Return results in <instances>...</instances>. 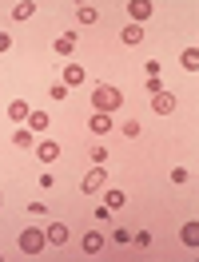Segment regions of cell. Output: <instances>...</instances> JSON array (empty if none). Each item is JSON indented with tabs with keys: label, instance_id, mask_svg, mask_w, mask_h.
Segmentation results:
<instances>
[{
	"label": "cell",
	"instance_id": "obj_29",
	"mask_svg": "<svg viewBox=\"0 0 199 262\" xmlns=\"http://www.w3.org/2000/svg\"><path fill=\"white\" fill-rule=\"evenodd\" d=\"M0 207H4V195H0Z\"/></svg>",
	"mask_w": 199,
	"mask_h": 262
},
{
	"label": "cell",
	"instance_id": "obj_26",
	"mask_svg": "<svg viewBox=\"0 0 199 262\" xmlns=\"http://www.w3.org/2000/svg\"><path fill=\"white\" fill-rule=\"evenodd\" d=\"M191 179V175H187V167H175V171H171V183H187Z\"/></svg>",
	"mask_w": 199,
	"mask_h": 262
},
{
	"label": "cell",
	"instance_id": "obj_15",
	"mask_svg": "<svg viewBox=\"0 0 199 262\" xmlns=\"http://www.w3.org/2000/svg\"><path fill=\"white\" fill-rule=\"evenodd\" d=\"M48 127V112H28V131H44Z\"/></svg>",
	"mask_w": 199,
	"mask_h": 262
},
{
	"label": "cell",
	"instance_id": "obj_12",
	"mask_svg": "<svg viewBox=\"0 0 199 262\" xmlns=\"http://www.w3.org/2000/svg\"><path fill=\"white\" fill-rule=\"evenodd\" d=\"M36 155H40V159H44V163H52V159H60V147H56V143H52V139H44V143H40V147H36Z\"/></svg>",
	"mask_w": 199,
	"mask_h": 262
},
{
	"label": "cell",
	"instance_id": "obj_16",
	"mask_svg": "<svg viewBox=\"0 0 199 262\" xmlns=\"http://www.w3.org/2000/svg\"><path fill=\"white\" fill-rule=\"evenodd\" d=\"M180 238H183L187 246H199V223H187V227L180 230Z\"/></svg>",
	"mask_w": 199,
	"mask_h": 262
},
{
	"label": "cell",
	"instance_id": "obj_9",
	"mask_svg": "<svg viewBox=\"0 0 199 262\" xmlns=\"http://www.w3.org/2000/svg\"><path fill=\"white\" fill-rule=\"evenodd\" d=\"M44 238H48L52 246H64V243H68V227H64V223H56V227L44 230Z\"/></svg>",
	"mask_w": 199,
	"mask_h": 262
},
{
	"label": "cell",
	"instance_id": "obj_25",
	"mask_svg": "<svg viewBox=\"0 0 199 262\" xmlns=\"http://www.w3.org/2000/svg\"><path fill=\"white\" fill-rule=\"evenodd\" d=\"M92 163H108V147H99V143H96V147H92Z\"/></svg>",
	"mask_w": 199,
	"mask_h": 262
},
{
	"label": "cell",
	"instance_id": "obj_4",
	"mask_svg": "<svg viewBox=\"0 0 199 262\" xmlns=\"http://www.w3.org/2000/svg\"><path fill=\"white\" fill-rule=\"evenodd\" d=\"M151 112L155 115H171L175 112V96H171V92H155V96H151Z\"/></svg>",
	"mask_w": 199,
	"mask_h": 262
},
{
	"label": "cell",
	"instance_id": "obj_5",
	"mask_svg": "<svg viewBox=\"0 0 199 262\" xmlns=\"http://www.w3.org/2000/svg\"><path fill=\"white\" fill-rule=\"evenodd\" d=\"M88 131H96V135L112 131V115H104V112H92V119H88Z\"/></svg>",
	"mask_w": 199,
	"mask_h": 262
},
{
	"label": "cell",
	"instance_id": "obj_28",
	"mask_svg": "<svg viewBox=\"0 0 199 262\" xmlns=\"http://www.w3.org/2000/svg\"><path fill=\"white\" fill-rule=\"evenodd\" d=\"M8 48H12V36H8V32H0V52H8Z\"/></svg>",
	"mask_w": 199,
	"mask_h": 262
},
{
	"label": "cell",
	"instance_id": "obj_14",
	"mask_svg": "<svg viewBox=\"0 0 199 262\" xmlns=\"http://www.w3.org/2000/svg\"><path fill=\"white\" fill-rule=\"evenodd\" d=\"M76 20H80V24H96L99 12L92 8V4H80V8H76Z\"/></svg>",
	"mask_w": 199,
	"mask_h": 262
},
{
	"label": "cell",
	"instance_id": "obj_2",
	"mask_svg": "<svg viewBox=\"0 0 199 262\" xmlns=\"http://www.w3.org/2000/svg\"><path fill=\"white\" fill-rule=\"evenodd\" d=\"M80 187H84V195H96V191H104V187H108V171H104V167H92V171L80 179Z\"/></svg>",
	"mask_w": 199,
	"mask_h": 262
},
{
	"label": "cell",
	"instance_id": "obj_7",
	"mask_svg": "<svg viewBox=\"0 0 199 262\" xmlns=\"http://www.w3.org/2000/svg\"><path fill=\"white\" fill-rule=\"evenodd\" d=\"M128 12H132L135 24H140V20H148L151 16V0H132V4H128Z\"/></svg>",
	"mask_w": 199,
	"mask_h": 262
},
{
	"label": "cell",
	"instance_id": "obj_24",
	"mask_svg": "<svg viewBox=\"0 0 199 262\" xmlns=\"http://www.w3.org/2000/svg\"><path fill=\"white\" fill-rule=\"evenodd\" d=\"M112 238H116V243H132V230H128V227H116V230H112Z\"/></svg>",
	"mask_w": 199,
	"mask_h": 262
},
{
	"label": "cell",
	"instance_id": "obj_22",
	"mask_svg": "<svg viewBox=\"0 0 199 262\" xmlns=\"http://www.w3.org/2000/svg\"><path fill=\"white\" fill-rule=\"evenodd\" d=\"M132 243H135V246H151V230H135Z\"/></svg>",
	"mask_w": 199,
	"mask_h": 262
},
{
	"label": "cell",
	"instance_id": "obj_1",
	"mask_svg": "<svg viewBox=\"0 0 199 262\" xmlns=\"http://www.w3.org/2000/svg\"><path fill=\"white\" fill-rule=\"evenodd\" d=\"M120 103H124V92H120V88H112V83H96V92H92V107H96V112L112 115Z\"/></svg>",
	"mask_w": 199,
	"mask_h": 262
},
{
	"label": "cell",
	"instance_id": "obj_27",
	"mask_svg": "<svg viewBox=\"0 0 199 262\" xmlns=\"http://www.w3.org/2000/svg\"><path fill=\"white\" fill-rule=\"evenodd\" d=\"M155 92H164V88H160V76H148V96H155Z\"/></svg>",
	"mask_w": 199,
	"mask_h": 262
},
{
	"label": "cell",
	"instance_id": "obj_10",
	"mask_svg": "<svg viewBox=\"0 0 199 262\" xmlns=\"http://www.w3.org/2000/svg\"><path fill=\"white\" fill-rule=\"evenodd\" d=\"M28 112H32V107H28L24 99H12V103H8V119H16V123H24V119H28Z\"/></svg>",
	"mask_w": 199,
	"mask_h": 262
},
{
	"label": "cell",
	"instance_id": "obj_11",
	"mask_svg": "<svg viewBox=\"0 0 199 262\" xmlns=\"http://www.w3.org/2000/svg\"><path fill=\"white\" fill-rule=\"evenodd\" d=\"M120 40H124V44H128V48H135V44H140V40H144V28H140V24H128V28H124V32H120Z\"/></svg>",
	"mask_w": 199,
	"mask_h": 262
},
{
	"label": "cell",
	"instance_id": "obj_18",
	"mask_svg": "<svg viewBox=\"0 0 199 262\" xmlns=\"http://www.w3.org/2000/svg\"><path fill=\"white\" fill-rule=\"evenodd\" d=\"M180 64L187 68V72H195V68H199V48H187V52L180 56Z\"/></svg>",
	"mask_w": 199,
	"mask_h": 262
},
{
	"label": "cell",
	"instance_id": "obj_13",
	"mask_svg": "<svg viewBox=\"0 0 199 262\" xmlns=\"http://www.w3.org/2000/svg\"><path fill=\"white\" fill-rule=\"evenodd\" d=\"M56 52H60V56H72V52H76V36H72V32L56 36Z\"/></svg>",
	"mask_w": 199,
	"mask_h": 262
},
{
	"label": "cell",
	"instance_id": "obj_8",
	"mask_svg": "<svg viewBox=\"0 0 199 262\" xmlns=\"http://www.w3.org/2000/svg\"><path fill=\"white\" fill-rule=\"evenodd\" d=\"M84 80H88V72H84V68H76V64L64 68V88H76V83H84Z\"/></svg>",
	"mask_w": 199,
	"mask_h": 262
},
{
	"label": "cell",
	"instance_id": "obj_6",
	"mask_svg": "<svg viewBox=\"0 0 199 262\" xmlns=\"http://www.w3.org/2000/svg\"><path fill=\"white\" fill-rule=\"evenodd\" d=\"M99 250H104V234H99V230H88V234H84V254H99Z\"/></svg>",
	"mask_w": 199,
	"mask_h": 262
},
{
	"label": "cell",
	"instance_id": "obj_19",
	"mask_svg": "<svg viewBox=\"0 0 199 262\" xmlns=\"http://www.w3.org/2000/svg\"><path fill=\"white\" fill-rule=\"evenodd\" d=\"M104 203H108V207H112V211H120V207H124V203H128V195H124V191H104Z\"/></svg>",
	"mask_w": 199,
	"mask_h": 262
},
{
	"label": "cell",
	"instance_id": "obj_23",
	"mask_svg": "<svg viewBox=\"0 0 199 262\" xmlns=\"http://www.w3.org/2000/svg\"><path fill=\"white\" fill-rule=\"evenodd\" d=\"M120 131H124V135H128V139H135V135H140V131H144V127H140V123H135V119H128V123H124V127H120Z\"/></svg>",
	"mask_w": 199,
	"mask_h": 262
},
{
	"label": "cell",
	"instance_id": "obj_21",
	"mask_svg": "<svg viewBox=\"0 0 199 262\" xmlns=\"http://www.w3.org/2000/svg\"><path fill=\"white\" fill-rule=\"evenodd\" d=\"M48 96H52V99H60V103H64V99H68V88H64V83H52V88H48Z\"/></svg>",
	"mask_w": 199,
	"mask_h": 262
},
{
	"label": "cell",
	"instance_id": "obj_17",
	"mask_svg": "<svg viewBox=\"0 0 199 262\" xmlns=\"http://www.w3.org/2000/svg\"><path fill=\"white\" fill-rule=\"evenodd\" d=\"M32 12H36V4H32V0H20L16 8H12V16H16V20H32Z\"/></svg>",
	"mask_w": 199,
	"mask_h": 262
},
{
	"label": "cell",
	"instance_id": "obj_20",
	"mask_svg": "<svg viewBox=\"0 0 199 262\" xmlns=\"http://www.w3.org/2000/svg\"><path fill=\"white\" fill-rule=\"evenodd\" d=\"M12 143H16V147H32V131H16Z\"/></svg>",
	"mask_w": 199,
	"mask_h": 262
},
{
	"label": "cell",
	"instance_id": "obj_3",
	"mask_svg": "<svg viewBox=\"0 0 199 262\" xmlns=\"http://www.w3.org/2000/svg\"><path fill=\"white\" fill-rule=\"evenodd\" d=\"M44 243H48V238H44V230H36V227H28L24 234H20V250H24V254H40Z\"/></svg>",
	"mask_w": 199,
	"mask_h": 262
}]
</instances>
